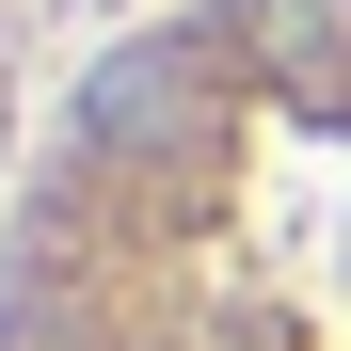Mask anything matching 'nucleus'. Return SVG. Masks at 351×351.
<instances>
[{"label":"nucleus","mask_w":351,"mask_h":351,"mask_svg":"<svg viewBox=\"0 0 351 351\" xmlns=\"http://www.w3.org/2000/svg\"><path fill=\"white\" fill-rule=\"evenodd\" d=\"M0 351H351V0L112 32L0 208Z\"/></svg>","instance_id":"f257e3e1"}]
</instances>
